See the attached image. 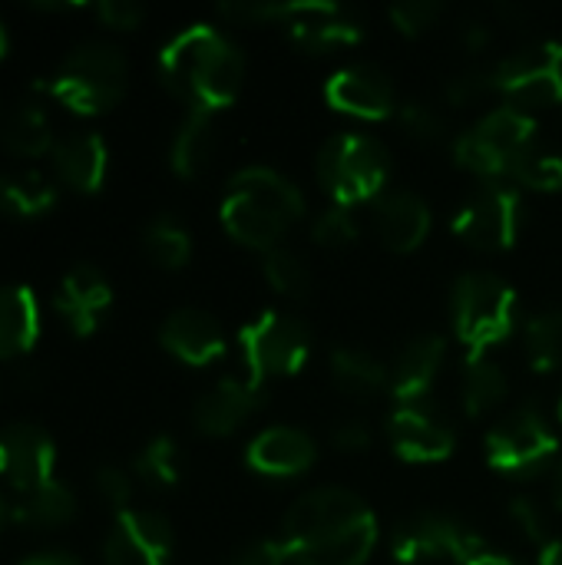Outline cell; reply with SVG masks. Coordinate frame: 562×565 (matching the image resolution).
I'll use <instances>...</instances> for the list:
<instances>
[{
    "label": "cell",
    "instance_id": "6da1fadb",
    "mask_svg": "<svg viewBox=\"0 0 562 565\" xmlns=\"http://www.w3.org/2000/svg\"><path fill=\"white\" fill-rule=\"evenodd\" d=\"M278 540L295 565H364L378 543V520L361 497L325 487L288 510Z\"/></svg>",
    "mask_w": 562,
    "mask_h": 565
},
{
    "label": "cell",
    "instance_id": "7a4b0ae2",
    "mask_svg": "<svg viewBox=\"0 0 562 565\" xmlns=\"http://www.w3.org/2000/svg\"><path fill=\"white\" fill-rule=\"evenodd\" d=\"M159 76L169 93L199 113H215L235 103L245 79L242 50L215 26L192 23L159 50Z\"/></svg>",
    "mask_w": 562,
    "mask_h": 565
},
{
    "label": "cell",
    "instance_id": "30bf717a",
    "mask_svg": "<svg viewBox=\"0 0 562 565\" xmlns=\"http://www.w3.org/2000/svg\"><path fill=\"white\" fill-rule=\"evenodd\" d=\"M560 450V440L537 407H517L487 434V463L503 477H537Z\"/></svg>",
    "mask_w": 562,
    "mask_h": 565
},
{
    "label": "cell",
    "instance_id": "60d3db41",
    "mask_svg": "<svg viewBox=\"0 0 562 565\" xmlns=\"http://www.w3.org/2000/svg\"><path fill=\"white\" fill-rule=\"evenodd\" d=\"M96 490L116 513H126V503L132 497V480L119 467H99L96 470Z\"/></svg>",
    "mask_w": 562,
    "mask_h": 565
},
{
    "label": "cell",
    "instance_id": "816d5d0a",
    "mask_svg": "<svg viewBox=\"0 0 562 565\" xmlns=\"http://www.w3.org/2000/svg\"><path fill=\"white\" fill-rule=\"evenodd\" d=\"M10 520V503L3 500V493H0V530H3V523Z\"/></svg>",
    "mask_w": 562,
    "mask_h": 565
},
{
    "label": "cell",
    "instance_id": "ab89813d",
    "mask_svg": "<svg viewBox=\"0 0 562 565\" xmlns=\"http://www.w3.org/2000/svg\"><path fill=\"white\" fill-rule=\"evenodd\" d=\"M490 93H494V66L490 70H467L447 83V103H454V106H470Z\"/></svg>",
    "mask_w": 562,
    "mask_h": 565
},
{
    "label": "cell",
    "instance_id": "8d00e7d4",
    "mask_svg": "<svg viewBox=\"0 0 562 565\" xmlns=\"http://www.w3.org/2000/svg\"><path fill=\"white\" fill-rule=\"evenodd\" d=\"M315 242L325 245V248H348L358 242V218L351 209H341V205H331L325 209L318 218H315V228H311Z\"/></svg>",
    "mask_w": 562,
    "mask_h": 565
},
{
    "label": "cell",
    "instance_id": "f546056e",
    "mask_svg": "<svg viewBox=\"0 0 562 565\" xmlns=\"http://www.w3.org/2000/svg\"><path fill=\"white\" fill-rule=\"evenodd\" d=\"M0 139L13 156H26V159L53 149V129H50V116H46L43 103L26 99V103L13 106L0 126Z\"/></svg>",
    "mask_w": 562,
    "mask_h": 565
},
{
    "label": "cell",
    "instance_id": "d6986e66",
    "mask_svg": "<svg viewBox=\"0 0 562 565\" xmlns=\"http://www.w3.org/2000/svg\"><path fill=\"white\" fill-rule=\"evenodd\" d=\"M113 305V288L106 281V275L93 265H76L63 275L56 295H53V308L56 315L66 321V328L76 338H86L99 328L103 311Z\"/></svg>",
    "mask_w": 562,
    "mask_h": 565
},
{
    "label": "cell",
    "instance_id": "8fae6325",
    "mask_svg": "<svg viewBox=\"0 0 562 565\" xmlns=\"http://www.w3.org/2000/svg\"><path fill=\"white\" fill-rule=\"evenodd\" d=\"M494 93L513 109H550L562 103V43L543 40L494 66Z\"/></svg>",
    "mask_w": 562,
    "mask_h": 565
},
{
    "label": "cell",
    "instance_id": "f5cc1de1",
    "mask_svg": "<svg viewBox=\"0 0 562 565\" xmlns=\"http://www.w3.org/2000/svg\"><path fill=\"white\" fill-rule=\"evenodd\" d=\"M7 30H3V20H0V60H3V53H7Z\"/></svg>",
    "mask_w": 562,
    "mask_h": 565
},
{
    "label": "cell",
    "instance_id": "f6af8a7d",
    "mask_svg": "<svg viewBox=\"0 0 562 565\" xmlns=\"http://www.w3.org/2000/svg\"><path fill=\"white\" fill-rule=\"evenodd\" d=\"M331 444L344 454H361L371 447V427L364 420H341L331 430Z\"/></svg>",
    "mask_w": 562,
    "mask_h": 565
},
{
    "label": "cell",
    "instance_id": "9a60e30c",
    "mask_svg": "<svg viewBox=\"0 0 562 565\" xmlns=\"http://www.w3.org/2000/svg\"><path fill=\"white\" fill-rule=\"evenodd\" d=\"M56 450L50 434L33 424H10L0 430V477L17 490L30 493L53 480Z\"/></svg>",
    "mask_w": 562,
    "mask_h": 565
},
{
    "label": "cell",
    "instance_id": "3957f363",
    "mask_svg": "<svg viewBox=\"0 0 562 565\" xmlns=\"http://www.w3.org/2000/svg\"><path fill=\"white\" fill-rule=\"evenodd\" d=\"M301 215L305 195L282 172L248 166L229 179L222 199V225L235 242L258 252H272Z\"/></svg>",
    "mask_w": 562,
    "mask_h": 565
},
{
    "label": "cell",
    "instance_id": "f1b7e54d",
    "mask_svg": "<svg viewBox=\"0 0 562 565\" xmlns=\"http://www.w3.org/2000/svg\"><path fill=\"white\" fill-rule=\"evenodd\" d=\"M215 152V126H212V113H199L189 109V116L182 119L176 139H172V152L169 162L176 169V175L182 179H195L209 169V159Z\"/></svg>",
    "mask_w": 562,
    "mask_h": 565
},
{
    "label": "cell",
    "instance_id": "681fc988",
    "mask_svg": "<svg viewBox=\"0 0 562 565\" xmlns=\"http://www.w3.org/2000/svg\"><path fill=\"white\" fill-rule=\"evenodd\" d=\"M467 565H517V563H513V559H507V556H497V553H487V550H484L477 559H470Z\"/></svg>",
    "mask_w": 562,
    "mask_h": 565
},
{
    "label": "cell",
    "instance_id": "74e56055",
    "mask_svg": "<svg viewBox=\"0 0 562 565\" xmlns=\"http://www.w3.org/2000/svg\"><path fill=\"white\" fill-rule=\"evenodd\" d=\"M441 17H444V7L437 0H407V3L391 7V23L404 36H424L427 30L437 26Z\"/></svg>",
    "mask_w": 562,
    "mask_h": 565
},
{
    "label": "cell",
    "instance_id": "7dc6e473",
    "mask_svg": "<svg viewBox=\"0 0 562 565\" xmlns=\"http://www.w3.org/2000/svg\"><path fill=\"white\" fill-rule=\"evenodd\" d=\"M20 565H83L73 553H33Z\"/></svg>",
    "mask_w": 562,
    "mask_h": 565
},
{
    "label": "cell",
    "instance_id": "d590c367",
    "mask_svg": "<svg viewBox=\"0 0 562 565\" xmlns=\"http://www.w3.org/2000/svg\"><path fill=\"white\" fill-rule=\"evenodd\" d=\"M513 179H517L520 185L533 189V192H560L562 156L560 152H537V149H533V152L517 166Z\"/></svg>",
    "mask_w": 562,
    "mask_h": 565
},
{
    "label": "cell",
    "instance_id": "8992f818",
    "mask_svg": "<svg viewBox=\"0 0 562 565\" xmlns=\"http://www.w3.org/2000/svg\"><path fill=\"white\" fill-rule=\"evenodd\" d=\"M391 175L388 149L361 132H338L318 152V179L341 209L381 199Z\"/></svg>",
    "mask_w": 562,
    "mask_h": 565
},
{
    "label": "cell",
    "instance_id": "4dcf8cb0",
    "mask_svg": "<svg viewBox=\"0 0 562 565\" xmlns=\"http://www.w3.org/2000/svg\"><path fill=\"white\" fill-rule=\"evenodd\" d=\"M507 391H510V384H507V374L500 371V364L490 361L487 354H470L467 371H464V411L470 417H484L503 404Z\"/></svg>",
    "mask_w": 562,
    "mask_h": 565
},
{
    "label": "cell",
    "instance_id": "c3c4849f",
    "mask_svg": "<svg viewBox=\"0 0 562 565\" xmlns=\"http://www.w3.org/2000/svg\"><path fill=\"white\" fill-rule=\"evenodd\" d=\"M540 565H562V540H556V543H547V546H543Z\"/></svg>",
    "mask_w": 562,
    "mask_h": 565
},
{
    "label": "cell",
    "instance_id": "7bdbcfd3",
    "mask_svg": "<svg viewBox=\"0 0 562 565\" xmlns=\"http://www.w3.org/2000/svg\"><path fill=\"white\" fill-rule=\"evenodd\" d=\"M288 563H291V556H288V550H285V543H282V540H262V543H252V546L238 550L229 565H288Z\"/></svg>",
    "mask_w": 562,
    "mask_h": 565
},
{
    "label": "cell",
    "instance_id": "277c9868",
    "mask_svg": "<svg viewBox=\"0 0 562 565\" xmlns=\"http://www.w3.org/2000/svg\"><path fill=\"white\" fill-rule=\"evenodd\" d=\"M126 56L106 40L76 43L43 89L66 109L79 116H96L113 109L126 93Z\"/></svg>",
    "mask_w": 562,
    "mask_h": 565
},
{
    "label": "cell",
    "instance_id": "484cf974",
    "mask_svg": "<svg viewBox=\"0 0 562 565\" xmlns=\"http://www.w3.org/2000/svg\"><path fill=\"white\" fill-rule=\"evenodd\" d=\"M76 516V497L60 480H50L30 493H20V500L10 507V520L23 530H53Z\"/></svg>",
    "mask_w": 562,
    "mask_h": 565
},
{
    "label": "cell",
    "instance_id": "f907efd6",
    "mask_svg": "<svg viewBox=\"0 0 562 565\" xmlns=\"http://www.w3.org/2000/svg\"><path fill=\"white\" fill-rule=\"evenodd\" d=\"M553 503L556 510H562V460L553 467Z\"/></svg>",
    "mask_w": 562,
    "mask_h": 565
},
{
    "label": "cell",
    "instance_id": "e575fe53",
    "mask_svg": "<svg viewBox=\"0 0 562 565\" xmlns=\"http://www.w3.org/2000/svg\"><path fill=\"white\" fill-rule=\"evenodd\" d=\"M262 271H265V281L285 295V298H305L308 288H311V275L305 268V262L288 252V248H272L265 252V262H262Z\"/></svg>",
    "mask_w": 562,
    "mask_h": 565
},
{
    "label": "cell",
    "instance_id": "4fadbf2b",
    "mask_svg": "<svg viewBox=\"0 0 562 565\" xmlns=\"http://www.w3.org/2000/svg\"><path fill=\"white\" fill-rule=\"evenodd\" d=\"M523 225V199L517 189L490 182L477 189L454 215V232L477 252L513 248Z\"/></svg>",
    "mask_w": 562,
    "mask_h": 565
},
{
    "label": "cell",
    "instance_id": "5bb4252c",
    "mask_svg": "<svg viewBox=\"0 0 562 565\" xmlns=\"http://www.w3.org/2000/svg\"><path fill=\"white\" fill-rule=\"evenodd\" d=\"M172 530L159 513L126 510L116 513V523L103 546L106 565H169Z\"/></svg>",
    "mask_w": 562,
    "mask_h": 565
},
{
    "label": "cell",
    "instance_id": "cb8c5ba5",
    "mask_svg": "<svg viewBox=\"0 0 562 565\" xmlns=\"http://www.w3.org/2000/svg\"><path fill=\"white\" fill-rule=\"evenodd\" d=\"M53 169L60 182L76 192H96L109 169V152L96 132H70L53 146Z\"/></svg>",
    "mask_w": 562,
    "mask_h": 565
},
{
    "label": "cell",
    "instance_id": "d6a6232c",
    "mask_svg": "<svg viewBox=\"0 0 562 565\" xmlns=\"http://www.w3.org/2000/svg\"><path fill=\"white\" fill-rule=\"evenodd\" d=\"M527 361L537 374L562 367V311H543L527 324Z\"/></svg>",
    "mask_w": 562,
    "mask_h": 565
},
{
    "label": "cell",
    "instance_id": "9c48e42d",
    "mask_svg": "<svg viewBox=\"0 0 562 565\" xmlns=\"http://www.w3.org/2000/svg\"><path fill=\"white\" fill-rule=\"evenodd\" d=\"M238 351L245 377L255 387H265L268 377H288L308 364L311 334L301 321L282 311H265L238 331Z\"/></svg>",
    "mask_w": 562,
    "mask_h": 565
},
{
    "label": "cell",
    "instance_id": "ac0fdd59",
    "mask_svg": "<svg viewBox=\"0 0 562 565\" xmlns=\"http://www.w3.org/2000/svg\"><path fill=\"white\" fill-rule=\"evenodd\" d=\"M262 404H265V387H255L248 377H222L212 391H205L195 401L192 424L205 437H229Z\"/></svg>",
    "mask_w": 562,
    "mask_h": 565
},
{
    "label": "cell",
    "instance_id": "ba28073f",
    "mask_svg": "<svg viewBox=\"0 0 562 565\" xmlns=\"http://www.w3.org/2000/svg\"><path fill=\"white\" fill-rule=\"evenodd\" d=\"M533 142H537V119L523 109L500 106L454 142V156L467 172L494 179V175H513L517 166L533 152Z\"/></svg>",
    "mask_w": 562,
    "mask_h": 565
},
{
    "label": "cell",
    "instance_id": "ee69618b",
    "mask_svg": "<svg viewBox=\"0 0 562 565\" xmlns=\"http://www.w3.org/2000/svg\"><path fill=\"white\" fill-rule=\"evenodd\" d=\"M510 516H513V523L523 530V536H527V540L540 543V540L547 536V516H543V510H540V503H537V500L517 497V500L510 503Z\"/></svg>",
    "mask_w": 562,
    "mask_h": 565
},
{
    "label": "cell",
    "instance_id": "b9f144b4",
    "mask_svg": "<svg viewBox=\"0 0 562 565\" xmlns=\"http://www.w3.org/2000/svg\"><path fill=\"white\" fill-rule=\"evenodd\" d=\"M142 13L146 10L139 3H132V0H103V3H96V17L113 30H136L142 23Z\"/></svg>",
    "mask_w": 562,
    "mask_h": 565
},
{
    "label": "cell",
    "instance_id": "f35d334b",
    "mask_svg": "<svg viewBox=\"0 0 562 565\" xmlns=\"http://www.w3.org/2000/svg\"><path fill=\"white\" fill-rule=\"evenodd\" d=\"M397 116H401V126L407 129L411 139L417 142H437L444 136V116L431 106V103H421V99H411L404 106H397Z\"/></svg>",
    "mask_w": 562,
    "mask_h": 565
},
{
    "label": "cell",
    "instance_id": "5b68a950",
    "mask_svg": "<svg viewBox=\"0 0 562 565\" xmlns=\"http://www.w3.org/2000/svg\"><path fill=\"white\" fill-rule=\"evenodd\" d=\"M222 17L235 23H278L295 46L308 53H325L338 46H354L364 36L361 20L344 13L338 3L301 0V3H222Z\"/></svg>",
    "mask_w": 562,
    "mask_h": 565
},
{
    "label": "cell",
    "instance_id": "1f68e13d",
    "mask_svg": "<svg viewBox=\"0 0 562 565\" xmlns=\"http://www.w3.org/2000/svg\"><path fill=\"white\" fill-rule=\"evenodd\" d=\"M142 242H146L149 258L166 271H179L192 258V238L182 228V222H176L172 215L152 218L142 232Z\"/></svg>",
    "mask_w": 562,
    "mask_h": 565
},
{
    "label": "cell",
    "instance_id": "44dd1931",
    "mask_svg": "<svg viewBox=\"0 0 562 565\" xmlns=\"http://www.w3.org/2000/svg\"><path fill=\"white\" fill-rule=\"evenodd\" d=\"M159 344L172 358H179L182 364H192V367H205V364H212L215 358L225 354L222 328L215 324L212 315H205L199 308L172 311L159 328Z\"/></svg>",
    "mask_w": 562,
    "mask_h": 565
},
{
    "label": "cell",
    "instance_id": "7402d4cb",
    "mask_svg": "<svg viewBox=\"0 0 562 565\" xmlns=\"http://www.w3.org/2000/svg\"><path fill=\"white\" fill-rule=\"evenodd\" d=\"M374 232L388 252L407 255L431 232V209L414 192H388L374 202Z\"/></svg>",
    "mask_w": 562,
    "mask_h": 565
},
{
    "label": "cell",
    "instance_id": "836d02e7",
    "mask_svg": "<svg viewBox=\"0 0 562 565\" xmlns=\"http://www.w3.org/2000/svg\"><path fill=\"white\" fill-rule=\"evenodd\" d=\"M182 463H179V444L172 437L149 440L136 457V477L152 490H169L179 483Z\"/></svg>",
    "mask_w": 562,
    "mask_h": 565
},
{
    "label": "cell",
    "instance_id": "7c38bea8",
    "mask_svg": "<svg viewBox=\"0 0 562 565\" xmlns=\"http://www.w3.org/2000/svg\"><path fill=\"white\" fill-rule=\"evenodd\" d=\"M391 553L401 565H467L484 553V540L477 533H470V526H464L454 516L421 513L394 530Z\"/></svg>",
    "mask_w": 562,
    "mask_h": 565
},
{
    "label": "cell",
    "instance_id": "db71d44e",
    "mask_svg": "<svg viewBox=\"0 0 562 565\" xmlns=\"http://www.w3.org/2000/svg\"><path fill=\"white\" fill-rule=\"evenodd\" d=\"M560 420H562V404H560Z\"/></svg>",
    "mask_w": 562,
    "mask_h": 565
},
{
    "label": "cell",
    "instance_id": "d4e9b609",
    "mask_svg": "<svg viewBox=\"0 0 562 565\" xmlns=\"http://www.w3.org/2000/svg\"><path fill=\"white\" fill-rule=\"evenodd\" d=\"M40 334L36 298L26 285H0V358H17Z\"/></svg>",
    "mask_w": 562,
    "mask_h": 565
},
{
    "label": "cell",
    "instance_id": "83f0119b",
    "mask_svg": "<svg viewBox=\"0 0 562 565\" xmlns=\"http://www.w3.org/2000/svg\"><path fill=\"white\" fill-rule=\"evenodd\" d=\"M331 377L341 394L354 401H371L391 384V367L358 348H335L331 351Z\"/></svg>",
    "mask_w": 562,
    "mask_h": 565
},
{
    "label": "cell",
    "instance_id": "52a82bcc",
    "mask_svg": "<svg viewBox=\"0 0 562 565\" xmlns=\"http://www.w3.org/2000/svg\"><path fill=\"white\" fill-rule=\"evenodd\" d=\"M450 308H454L457 338L474 354H484L487 348L507 341L520 318L517 291L490 271H467L454 285Z\"/></svg>",
    "mask_w": 562,
    "mask_h": 565
},
{
    "label": "cell",
    "instance_id": "603a6c76",
    "mask_svg": "<svg viewBox=\"0 0 562 565\" xmlns=\"http://www.w3.org/2000/svg\"><path fill=\"white\" fill-rule=\"evenodd\" d=\"M444 358H447V344H444L441 334L414 338V341L397 354V361H394V367H391V384H388L391 397H394L401 407L421 404V401L431 394V387H434V381H437V374H441V367H444Z\"/></svg>",
    "mask_w": 562,
    "mask_h": 565
},
{
    "label": "cell",
    "instance_id": "2e32d148",
    "mask_svg": "<svg viewBox=\"0 0 562 565\" xmlns=\"http://www.w3.org/2000/svg\"><path fill=\"white\" fill-rule=\"evenodd\" d=\"M388 437L394 454L407 463H441L457 447V437L447 420L424 404L397 407L388 420Z\"/></svg>",
    "mask_w": 562,
    "mask_h": 565
},
{
    "label": "cell",
    "instance_id": "e0dca14e",
    "mask_svg": "<svg viewBox=\"0 0 562 565\" xmlns=\"http://www.w3.org/2000/svg\"><path fill=\"white\" fill-rule=\"evenodd\" d=\"M325 96L338 113L358 119H388L397 113L394 86L378 66H344L325 83Z\"/></svg>",
    "mask_w": 562,
    "mask_h": 565
},
{
    "label": "cell",
    "instance_id": "bcb514c9",
    "mask_svg": "<svg viewBox=\"0 0 562 565\" xmlns=\"http://www.w3.org/2000/svg\"><path fill=\"white\" fill-rule=\"evenodd\" d=\"M490 33H494V30H490L484 20H470V23L460 26V40H464L467 50H484V46L490 43Z\"/></svg>",
    "mask_w": 562,
    "mask_h": 565
},
{
    "label": "cell",
    "instance_id": "4316f807",
    "mask_svg": "<svg viewBox=\"0 0 562 565\" xmlns=\"http://www.w3.org/2000/svg\"><path fill=\"white\" fill-rule=\"evenodd\" d=\"M56 205V185L36 169L0 172V212L13 218H36Z\"/></svg>",
    "mask_w": 562,
    "mask_h": 565
},
{
    "label": "cell",
    "instance_id": "ffe728a7",
    "mask_svg": "<svg viewBox=\"0 0 562 565\" xmlns=\"http://www.w3.org/2000/svg\"><path fill=\"white\" fill-rule=\"evenodd\" d=\"M315 460H318L315 440L305 430H295V427L262 430L245 450L248 470H255L262 477H275V480L301 477V473H308L315 467Z\"/></svg>",
    "mask_w": 562,
    "mask_h": 565
}]
</instances>
